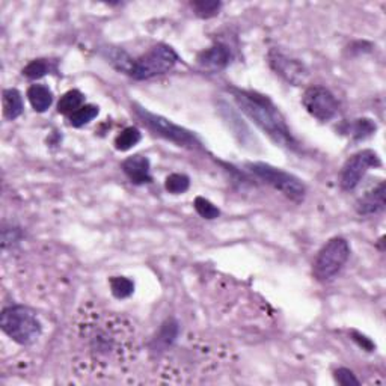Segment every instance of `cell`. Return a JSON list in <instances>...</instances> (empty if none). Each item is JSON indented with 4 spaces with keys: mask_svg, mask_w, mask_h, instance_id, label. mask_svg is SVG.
Masks as SVG:
<instances>
[{
    "mask_svg": "<svg viewBox=\"0 0 386 386\" xmlns=\"http://www.w3.org/2000/svg\"><path fill=\"white\" fill-rule=\"evenodd\" d=\"M382 162L378 154L373 150H362L359 153L353 154L348 159L339 174V184L341 189L346 192L355 190L358 188V184L362 181V178L365 177L368 169L381 166Z\"/></svg>",
    "mask_w": 386,
    "mask_h": 386,
    "instance_id": "cell-8",
    "label": "cell"
},
{
    "mask_svg": "<svg viewBox=\"0 0 386 386\" xmlns=\"http://www.w3.org/2000/svg\"><path fill=\"white\" fill-rule=\"evenodd\" d=\"M76 335L81 355L79 367L91 374L112 373L135 358V328L118 314L83 308L76 320Z\"/></svg>",
    "mask_w": 386,
    "mask_h": 386,
    "instance_id": "cell-1",
    "label": "cell"
},
{
    "mask_svg": "<svg viewBox=\"0 0 386 386\" xmlns=\"http://www.w3.org/2000/svg\"><path fill=\"white\" fill-rule=\"evenodd\" d=\"M27 100L31 103L35 112H46L53 103V92L51 89L42 83H35L27 89Z\"/></svg>",
    "mask_w": 386,
    "mask_h": 386,
    "instance_id": "cell-14",
    "label": "cell"
},
{
    "mask_svg": "<svg viewBox=\"0 0 386 386\" xmlns=\"http://www.w3.org/2000/svg\"><path fill=\"white\" fill-rule=\"evenodd\" d=\"M333 377H335V381H337L339 385H343V386L359 385L358 378H356V376L352 373V371L347 370V368H338V370L335 371V374H333Z\"/></svg>",
    "mask_w": 386,
    "mask_h": 386,
    "instance_id": "cell-26",
    "label": "cell"
},
{
    "mask_svg": "<svg viewBox=\"0 0 386 386\" xmlns=\"http://www.w3.org/2000/svg\"><path fill=\"white\" fill-rule=\"evenodd\" d=\"M124 174L129 177L133 184L142 185L153 181L151 177V163L144 155H133L123 162Z\"/></svg>",
    "mask_w": 386,
    "mask_h": 386,
    "instance_id": "cell-12",
    "label": "cell"
},
{
    "mask_svg": "<svg viewBox=\"0 0 386 386\" xmlns=\"http://www.w3.org/2000/svg\"><path fill=\"white\" fill-rule=\"evenodd\" d=\"M193 6V11L198 17L201 18H211V17H216L220 8H222V3L220 2H213V0H201V2H195L192 3Z\"/></svg>",
    "mask_w": 386,
    "mask_h": 386,
    "instance_id": "cell-23",
    "label": "cell"
},
{
    "mask_svg": "<svg viewBox=\"0 0 386 386\" xmlns=\"http://www.w3.org/2000/svg\"><path fill=\"white\" fill-rule=\"evenodd\" d=\"M0 328L20 346L34 344L41 337L42 324L31 308L14 305L5 308L0 316Z\"/></svg>",
    "mask_w": 386,
    "mask_h": 386,
    "instance_id": "cell-3",
    "label": "cell"
},
{
    "mask_svg": "<svg viewBox=\"0 0 386 386\" xmlns=\"http://www.w3.org/2000/svg\"><path fill=\"white\" fill-rule=\"evenodd\" d=\"M81 106H85V95L77 91V89H71V91L65 92L61 96V100H59L57 112L70 116Z\"/></svg>",
    "mask_w": 386,
    "mask_h": 386,
    "instance_id": "cell-16",
    "label": "cell"
},
{
    "mask_svg": "<svg viewBox=\"0 0 386 386\" xmlns=\"http://www.w3.org/2000/svg\"><path fill=\"white\" fill-rule=\"evenodd\" d=\"M248 169L259 180H263L270 188L281 192L288 199H292L293 203H302L307 196V185L293 174L263 162L248 163Z\"/></svg>",
    "mask_w": 386,
    "mask_h": 386,
    "instance_id": "cell-5",
    "label": "cell"
},
{
    "mask_svg": "<svg viewBox=\"0 0 386 386\" xmlns=\"http://www.w3.org/2000/svg\"><path fill=\"white\" fill-rule=\"evenodd\" d=\"M133 107H135L133 109L135 110V115L146 125L148 129L154 131L155 135L162 136L163 139H166L169 142H172L178 146L190 148V150H199V148H201V142H199L196 135H193L192 131L185 130L184 127H180V125L166 120V118L150 112V110H146L142 106L135 105Z\"/></svg>",
    "mask_w": 386,
    "mask_h": 386,
    "instance_id": "cell-7",
    "label": "cell"
},
{
    "mask_svg": "<svg viewBox=\"0 0 386 386\" xmlns=\"http://www.w3.org/2000/svg\"><path fill=\"white\" fill-rule=\"evenodd\" d=\"M51 70L50 62L47 59H35V61L29 62L23 68V76L31 80H38L46 76Z\"/></svg>",
    "mask_w": 386,
    "mask_h": 386,
    "instance_id": "cell-21",
    "label": "cell"
},
{
    "mask_svg": "<svg viewBox=\"0 0 386 386\" xmlns=\"http://www.w3.org/2000/svg\"><path fill=\"white\" fill-rule=\"evenodd\" d=\"M110 292L116 299H127L135 293V282L125 276H112L109 279Z\"/></svg>",
    "mask_w": 386,
    "mask_h": 386,
    "instance_id": "cell-18",
    "label": "cell"
},
{
    "mask_svg": "<svg viewBox=\"0 0 386 386\" xmlns=\"http://www.w3.org/2000/svg\"><path fill=\"white\" fill-rule=\"evenodd\" d=\"M269 64L274 73L279 74L282 79L287 80L288 83H292L294 86L303 85L309 77L308 68L299 61V59L290 57L276 49L270 50Z\"/></svg>",
    "mask_w": 386,
    "mask_h": 386,
    "instance_id": "cell-10",
    "label": "cell"
},
{
    "mask_svg": "<svg viewBox=\"0 0 386 386\" xmlns=\"http://www.w3.org/2000/svg\"><path fill=\"white\" fill-rule=\"evenodd\" d=\"M190 188V178L184 174H170L165 181V189L172 195H183Z\"/></svg>",
    "mask_w": 386,
    "mask_h": 386,
    "instance_id": "cell-20",
    "label": "cell"
},
{
    "mask_svg": "<svg viewBox=\"0 0 386 386\" xmlns=\"http://www.w3.org/2000/svg\"><path fill=\"white\" fill-rule=\"evenodd\" d=\"M193 207H195L196 213L203 219L213 220L220 216V210L218 209V207L214 205L211 201H209V199H205L204 196H196L195 203H193Z\"/></svg>",
    "mask_w": 386,
    "mask_h": 386,
    "instance_id": "cell-22",
    "label": "cell"
},
{
    "mask_svg": "<svg viewBox=\"0 0 386 386\" xmlns=\"http://www.w3.org/2000/svg\"><path fill=\"white\" fill-rule=\"evenodd\" d=\"M350 258V244L343 237H333L318 250L313 273L318 282H331Z\"/></svg>",
    "mask_w": 386,
    "mask_h": 386,
    "instance_id": "cell-6",
    "label": "cell"
},
{
    "mask_svg": "<svg viewBox=\"0 0 386 386\" xmlns=\"http://www.w3.org/2000/svg\"><path fill=\"white\" fill-rule=\"evenodd\" d=\"M376 124L368 120V118H362V120H356L353 124V133L352 135L356 139H365L368 136L373 135L376 131Z\"/></svg>",
    "mask_w": 386,
    "mask_h": 386,
    "instance_id": "cell-25",
    "label": "cell"
},
{
    "mask_svg": "<svg viewBox=\"0 0 386 386\" xmlns=\"http://www.w3.org/2000/svg\"><path fill=\"white\" fill-rule=\"evenodd\" d=\"M386 190L385 183L381 181L376 188L368 190L365 195L361 196L355 204V209L361 216H374L385 210L386 205Z\"/></svg>",
    "mask_w": 386,
    "mask_h": 386,
    "instance_id": "cell-11",
    "label": "cell"
},
{
    "mask_svg": "<svg viewBox=\"0 0 386 386\" xmlns=\"http://www.w3.org/2000/svg\"><path fill=\"white\" fill-rule=\"evenodd\" d=\"M2 106L6 120H17V118L23 114V96H21L17 89H5L2 96Z\"/></svg>",
    "mask_w": 386,
    "mask_h": 386,
    "instance_id": "cell-15",
    "label": "cell"
},
{
    "mask_svg": "<svg viewBox=\"0 0 386 386\" xmlns=\"http://www.w3.org/2000/svg\"><path fill=\"white\" fill-rule=\"evenodd\" d=\"M178 337V323L175 320H166L162 324V329L157 335V343L163 347H168L174 343Z\"/></svg>",
    "mask_w": 386,
    "mask_h": 386,
    "instance_id": "cell-24",
    "label": "cell"
},
{
    "mask_svg": "<svg viewBox=\"0 0 386 386\" xmlns=\"http://www.w3.org/2000/svg\"><path fill=\"white\" fill-rule=\"evenodd\" d=\"M231 92L242 112L254 121L274 144L292 151L298 150V140L290 131L284 116L267 96L250 91H240L235 88L231 89Z\"/></svg>",
    "mask_w": 386,
    "mask_h": 386,
    "instance_id": "cell-2",
    "label": "cell"
},
{
    "mask_svg": "<svg viewBox=\"0 0 386 386\" xmlns=\"http://www.w3.org/2000/svg\"><path fill=\"white\" fill-rule=\"evenodd\" d=\"M198 62L204 68L222 70L231 62V50L225 44H214V46L198 55Z\"/></svg>",
    "mask_w": 386,
    "mask_h": 386,
    "instance_id": "cell-13",
    "label": "cell"
},
{
    "mask_svg": "<svg viewBox=\"0 0 386 386\" xmlns=\"http://www.w3.org/2000/svg\"><path fill=\"white\" fill-rule=\"evenodd\" d=\"M178 61H180V57H178L177 51L172 47L166 46V44H159V46H154L148 50L145 55L133 59L129 76L136 80L157 77L169 73Z\"/></svg>",
    "mask_w": 386,
    "mask_h": 386,
    "instance_id": "cell-4",
    "label": "cell"
},
{
    "mask_svg": "<svg viewBox=\"0 0 386 386\" xmlns=\"http://www.w3.org/2000/svg\"><path fill=\"white\" fill-rule=\"evenodd\" d=\"M99 114H100V110L96 106L85 105V106H81L79 110H76L73 115H70L68 120L73 127L80 129V127H83V125L91 123L94 118L99 116Z\"/></svg>",
    "mask_w": 386,
    "mask_h": 386,
    "instance_id": "cell-19",
    "label": "cell"
},
{
    "mask_svg": "<svg viewBox=\"0 0 386 386\" xmlns=\"http://www.w3.org/2000/svg\"><path fill=\"white\" fill-rule=\"evenodd\" d=\"M140 139H142V133H140L139 129L127 127L115 138L114 145L118 151L125 153V151H130L135 145H138L140 142Z\"/></svg>",
    "mask_w": 386,
    "mask_h": 386,
    "instance_id": "cell-17",
    "label": "cell"
},
{
    "mask_svg": "<svg viewBox=\"0 0 386 386\" xmlns=\"http://www.w3.org/2000/svg\"><path fill=\"white\" fill-rule=\"evenodd\" d=\"M11 240H12V243H17L20 240V231H18V229L14 228V231L11 234ZM8 243H11L10 242V237H8V229H3V248L8 246Z\"/></svg>",
    "mask_w": 386,
    "mask_h": 386,
    "instance_id": "cell-27",
    "label": "cell"
},
{
    "mask_svg": "<svg viewBox=\"0 0 386 386\" xmlns=\"http://www.w3.org/2000/svg\"><path fill=\"white\" fill-rule=\"evenodd\" d=\"M302 105L311 116L322 123L331 121L339 110V103L335 95L323 86H309L302 96Z\"/></svg>",
    "mask_w": 386,
    "mask_h": 386,
    "instance_id": "cell-9",
    "label": "cell"
}]
</instances>
